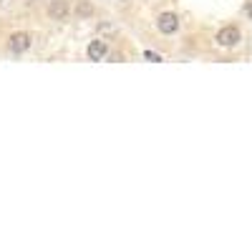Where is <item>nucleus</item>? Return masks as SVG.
Here are the masks:
<instances>
[{
    "label": "nucleus",
    "instance_id": "11",
    "mask_svg": "<svg viewBox=\"0 0 252 252\" xmlns=\"http://www.w3.org/2000/svg\"><path fill=\"white\" fill-rule=\"evenodd\" d=\"M0 3H5V0H0Z\"/></svg>",
    "mask_w": 252,
    "mask_h": 252
},
{
    "label": "nucleus",
    "instance_id": "8",
    "mask_svg": "<svg viewBox=\"0 0 252 252\" xmlns=\"http://www.w3.org/2000/svg\"><path fill=\"white\" fill-rule=\"evenodd\" d=\"M98 31H101V33H116V26H111V23H101Z\"/></svg>",
    "mask_w": 252,
    "mask_h": 252
},
{
    "label": "nucleus",
    "instance_id": "2",
    "mask_svg": "<svg viewBox=\"0 0 252 252\" xmlns=\"http://www.w3.org/2000/svg\"><path fill=\"white\" fill-rule=\"evenodd\" d=\"M240 40H242V31H240L237 26H224V28H220L217 35H215V43H217L220 48H237Z\"/></svg>",
    "mask_w": 252,
    "mask_h": 252
},
{
    "label": "nucleus",
    "instance_id": "6",
    "mask_svg": "<svg viewBox=\"0 0 252 252\" xmlns=\"http://www.w3.org/2000/svg\"><path fill=\"white\" fill-rule=\"evenodd\" d=\"M73 15H76V20H91L96 15V5L91 3V0H76Z\"/></svg>",
    "mask_w": 252,
    "mask_h": 252
},
{
    "label": "nucleus",
    "instance_id": "4",
    "mask_svg": "<svg viewBox=\"0 0 252 252\" xmlns=\"http://www.w3.org/2000/svg\"><path fill=\"white\" fill-rule=\"evenodd\" d=\"M182 28V20L177 13H159L157 15V31L161 35H174Z\"/></svg>",
    "mask_w": 252,
    "mask_h": 252
},
{
    "label": "nucleus",
    "instance_id": "1",
    "mask_svg": "<svg viewBox=\"0 0 252 252\" xmlns=\"http://www.w3.org/2000/svg\"><path fill=\"white\" fill-rule=\"evenodd\" d=\"M31 48H33V35H31V33L15 31V33L8 35V51H10L13 56H23V53H28Z\"/></svg>",
    "mask_w": 252,
    "mask_h": 252
},
{
    "label": "nucleus",
    "instance_id": "3",
    "mask_svg": "<svg viewBox=\"0 0 252 252\" xmlns=\"http://www.w3.org/2000/svg\"><path fill=\"white\" fill-rule=\"evenodd\" d=\"M46 13H48L51 20H56V23H66V20L71 18V13H73V8H71L68 0H51Z\"/></svg>",
    "mask_w": 252,
    "mask_h": 252
},
{
    "label": "nucleus",
    "instance_id": "5",
    "mask_svg": "<svg viewBox=\"0 0 252 252\" xmlns=\"http://www.w3.org/2000/svg\"><path fill=\"white\" fill-rule=\"evenodd\" d=\"M106 56H109L106 38H94L91 43L86 46V58H89V61H103Z\"/></svg>",
    "mask_w": 252,
    "mask_h": 252
},
{
    "label": "nucleus",
    "instance_id": "7",
    "mask_svg": "<svg viewBox=\"0 0 252 252\" xmlns=\"http://www.w3.org/2000/svg\"><path fill=\"white\" fill-rule=\"evenodd\" d=\"M144 58H146V61H152V63H159V61H161V56L154 53V51H144Z\"/></svg>",
    "mask_w": 252,
    "mask_h": 252
},
{
    "label": "nucleus",
    "instance_id": "9",
    "mask_svg": "<svg viewBox=\"0 0 252 252\" xmlns=\"http://www.w3.org/2000/svg\"><path fill=\"white\" fill-rule=\"evenodd\" d=\"M245 15H247V20H252V0H247V3H245Z\"/></svg>",
    "mask_w": 252,
    "mask_h": 252
},
{
    "label": "nucleus",
    "instance_id": "10",
    "mask_svg": "<svg viewBox=\"0 0 252 252\" xmlns=\"http://www.w3.org/2000/svg\"><path fill=\"white\" fill-rule=\"evenodd\" d=\"M121 3H129V0H121Z\"/></svg>",
    "mask_w": 252,
    "mask_h": 252
}]
</instances>
